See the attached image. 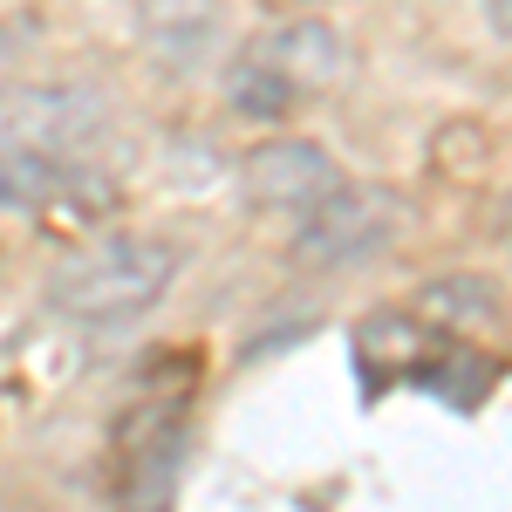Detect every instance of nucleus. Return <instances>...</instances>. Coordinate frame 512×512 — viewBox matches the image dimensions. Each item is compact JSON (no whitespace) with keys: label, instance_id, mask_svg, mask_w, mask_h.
<instances>
[{"label":"nucleus","instance_id":"f8f14e48","mask_svg":"<svg viewBox=\"0 0 512 512\" xmlns=\"http://www.w3.org/2000/svg\"><path fill=\"white\" fill-rule=\"evenodd\" d=\"M492 376H499V362H485V355H465L444 342V355H437L431 369L417 376L431 396H444V403H458V410H472V403H485V390H492Z\"/></svg>","mask_w":512,"mask_h":512},{"label":"nucleus","instance_id":"39448f33","mask_svg":"<svg viewBox=\"0 0 512 512\" xmlns=\"http://www.w3.org/2000/svg\"><path fill=\"white\" fill-rule=\"evenodd\" d=\"M239 185L260 212H315L328 192H342V171L308 137H274L239 164Z\"/></svg>","mask_w":512,"mask_h":512},{"label":"nucleus","instance_id":"6e6552de","mask_svg":"<svg viewBox=\"0 0 512 512\" xmlns=\"http://www.w3.org/2000/svg\"><path fill=\"white\" fill-rule=\"evenodd\" d=\"M260 55L294 82V96H328L349 76V35L335 21H287L280 35L260 41Z\"/></svg>","mask_w":512,"mask_h":512},{"label":"nucleus","instance_id":"1a4fd4ad","mask_svg":"<svg viewBox=\"0 0 512 512\" xmlns=\"http://www.w3.org/2000/svg\"><path fill=\"white\" fill-rule=\"evenodd\" d=\"M410 315H424L437 335H472V328H499L506 321V301H499V287L478 274H437L424 294H417V308Z\"/></svg>","mask_w":512,"mask_h":512},{"label":"nucleus","instance_id":"7ed1b4c3","mask_svg":"<svg viewBox=\"0 0 512 512\" xmlns=\"http://www.w3.org/2000/svg\"><path fill=\"white\" fill-rule=\"evenodd\" d=\"M103 137V96L82 82H7L0 89V151L69 158Z\"/></svg>","mask_w":512,"mask_h":512},{"label":"nucleus","instance_id":"0eeeda50","mask_svg":"<svg viewBox=\"0 0 512 512\" xmlns=\"http://www.w3.org/2000/svg\"><path fill=\"white\" fill-rule=\"evenodd\" d=\"M444 342L451 335H437L424 315H369L355 328V362L369 383H417L444 355Z\"/></svg>","mask_w":512,"mask_h":512},{"label":"nucleus","instance_id":"f03ea898","mask_svg":"<svg viewBox=\"0 0 512 512\" xmlns=\"http://www.w3.org/2000/svg\"><path fill=\"white\" fill-rule=\"evenodd\" d=\"M192 458V417L185 396H144L117 424V451H110V485H117L123 512H171L178 478Z\"/></svg>","mask_w":512,"mask_h":512},{"label":"nucleus","instance_id":"9b49d317","mask_svg":"<svg viewBox=\"0 0 512 512\" xmlns=\"http://www.w3.org/2000/svg\"><path fill=\"white\" fill-rule=\"evenodd\" d=\"M62 158H41V151H0V212H41L55 185H62Z\"/></svg>","mask_w":512,"mask_h":512},{"label":"nucleus","instance_id":"f257e3e1","mask_svg":"<svg viewBox=\"0 0 512 512\" xmlns=\"http://www.w3.org/2000/svg\"><path fill=\"white\" fill-rule=\"evenodd\" d=\"M178 280V246L158 233H117L89 246L48 280V301L82 328H123V321L151 315Z\"/></svg>","mask_w":512,"mask_h":512},{"label":"nucleus","instance_id":"423d86ee","mask_svg":"<svg viewBox=\"0 0 512 512\" xmlns=\"http://www.w3.org/2000/svg\"><path fill=\"white\" fill-rule=\"evenodd\" d=\"M219 35H226L219 0H137V41H144V55L158 69H171V76L198 69L219 48Z\"/></svg>","mask_w":512,"mask_h":512},{"label":"nucleus","instance_id":"ddd939ff","mask_svg":"<svg viewBox=\"0 0 512 512\" xmlns=\"http://www.w3.org/2000/svg\"><path fill=\"white\" fill-rule=\"evenodd\" d=\"M485 21H492L499 41H512V0H485Z\"/></svg>","mask_w":512,"mask_h":512},{"label":"nucleus","instance_id":"20e7f679","mask_svg":"<svg viewBox=\"0 0 512 512\" xmlns=\"http://www.w3.org/2000/svg\"><path fill=\"white\" fill-rule=\"evenodd\" d=\"M396 233V198L390 192H328L315 212H301V226H294V260L308 267V274H342L355 260H376Z\"/></svg>","mask_w":512,"mask_h":512},{"label":"nucleus","instance_id":"9d476101","mask_svg":"<svg viewBox=\"0 0 512 512\" xmlns=\"http://www.w3.org/2000/svg\"><path fill=\"white\" fill-rule=\"evenodd\" d=\"M294 82L280 76L274 62L253 48V55H239L233 69H226V110L233 117H246V123H280V117H294Z\"/></svg>","mask_w":512,"mask_h":512}]
</instances>
